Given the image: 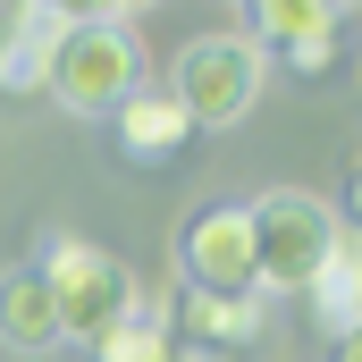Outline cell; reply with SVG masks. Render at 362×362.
<instances>
[{"label": "cell", "mask_w": 362, "mask_h": 362, "mask_svg": "<svg viewBox=\"0 0 362 362\" xmlns=\"http://www.w3.org/2000/svg\"><path fill=\"white\" fill-rule=\"evenodd\" d=\"M42 286H51V312H59V337H76V346H101L118 320H135L144 312V286L135 270L118 262V253H101L85 236H42Z\"/></svg>", "instance_id": "1"}, {"label": "cell", "mask_w": 362, "mask_h": 362, "mask_svg": "<svg viewBox=\"0 0 362 362\" xmlns=\"http://www.w3.org/2000/svg\"><path fill=\"white\" fill-rule=\"evenodd\" d=\"M51 101L76 110V118H110L127 93H144V42L127 34V17H93V25H68L59 51H51Z\"/></svg>", "instance_id": "2"}, {"label": "cell", "mask_w": 362, "mask_h": 362, "mask_svg": "<svg viewBox=\"0 0 362 362\" xmlns=\"http://www.w3.org/2000/svg\"><path fill=\"white\" fill-rule=\"evenodd\" d=\"M262 76H270V51H262L253 34H194L177 51L169 101H177L194 127H236V118L262 101Z\"/></svg>", "instance_id": "3"}, {"label": "cell", "mask_w": 362, "mask_h": 362, "mask_svg": "<svg viewBox=\"0 0 362 362\" xmlns=\"http://www.w3.org/2000/svg\"><path fill=\"white\" fill-rule=\"evenodd\" d=\"M253 270H262V295H303L320 262L337 253V211L320 202V194H262L253 211Z\"/></svg>", "instance_id": "4"}, {"label": "cell", "mask_w": 362, "mask_h": 362, "mask_svg": "<svg viewBox=\"0 0 362 362\" xmlns=\"http://www.w3.org/2000/svg\"><path fill=\"white\" fill-rule=\"evenodd\" d=\"M177 270H185V286H211V295H262L245 202H211V211L185 219L177 228Z\"/></svg>", "instance_id": "5"}, {"label": "cell", "mask_w": 362, "mask_h": 362, "mask_svg": "<svg viewBox=\"0 0 362 362\" xmlns=\"http://www.w3.org/2000/svg\"><path fill=\"white\" fill-rule=\"evenodd\" d=\"M253 42H278L295 76H320L337 59V0H245Z\"/></svg>", "instance_id": "6"}, {"label": "cell", "mask_w": 362, "mask_h": 362, "mask_svg": "<svg viewBox=\"0 0 362 362\" xmlns=\"http://www.w3.org/2000/svg\"><path fill=\"white\" fill-rule=\"evenodd\" d=\"M110 118H118V152H127V160H144V169H160V160H177L185 144L202 135V127L185 118V110L169 101V93H127V101H118Z\"/></svg>", "instance_id": "7"}, {"label": "cell", "mask_w": 362, "mask_h": 362, "mask_svg": "<svg viewBox=\"0 0 362 362\" xmlns=\"http://www.w3.org/2000/svg\"><path fill=\"white\" fill-rule=\"evenodd\" d=\"M0 346H8V354H51V346H68V337H59V312H51V286H42L34 262L0 270Z\"/></svg>", "instance_id": "8"}, {"label": "cell", "mask_w": 362, "mask_h": 362, "mask_svg": "<svg viewBox=\"0 0 362 362\" xmlns=\"http://www.w3.org/2000/svg\"><path fill=\"white\" fill-rule=\"evenodd\" d=\"M177 329H185V346H202V354H236V346L262 337V295H211V286H185Z\"/></svg>", "instance_id": "9"}, {"label": "cell", "mask_w": 362, "mask_h": 362, "mask_svg": "<svg viewBox=\"0 0 362 362\" xmlns=\"http://www.w3.org/2000/svg\"><path fill=\"white\" fill-rule=\"evenodd\" d=\"M59 34H68V25H51V17H34V8L0 17V93H42V85H51Z\"/></svg>", "instance_id": "10"}, {"label": "cell", "mask_w": 362, "mask_h": 362, "mask_svg": "<svg viewBox=\"0 0 362 362\" xmlns=\"http://www.w3.org/2000/svg\"><path fill=\"white\" fill-rule=\"evenodd\" d=\"M303 295H312V320H320L329 337L362 329V236H337V253L320 262V278H312Z\"/></svg>", "instance_id": "11"}, {"label": "cell", "mask_w": 362, "mask_h": 362, "mask_svg": "<svg viewBox=\"0 0 362 362\" xmlns=\"http://www.w3.org/2000/svg\"><path fill=\"white\" fill-rule=\"evenodd\" d=\"M93 362H177V329L152 320V312H135V320H118V329L93 346Z\"/></svg>", "instance_id": "12"}, {"label": "cell", "mask_w": 362, "mask_h": 362, "mask_svg": "<svg viewBox=\"0 0 362 362\" xmlns=\"http://www.w3.org/2000/svg\"><path fill=\"white\" fill-rule=\"evenodd\" d=\"M17 8H34V17H51V25H93V17H110L101 0H17Z\"/></svg>", "instance_id": "13"}, {"label": "cell", "mask_w": 362, "mask_h": 362, "mask_svg": "<svg viewBox=\"0 0 362 362\" xmlns=\"http://www.w3.org/2000/svg\"><path fill=\"white\" fill-rule=\"evenodd\" d=\"M346 211H354V236H362V169H354V194H346Z\"/></svg>", "instance_id": "14"}, {"label": "cell", "mask_w": 362, "mask_h": 362, "mask_svg": "<svg viewBox=\"0 0 362 362\" xmlns=\"http://www.w3.org/2000/svg\"><path fill=\"white\" fill-rule=\"evenodd\" d=\"M101 8H110V17H135V8H152V0H101Z\"/></svg>", "instance_id": "15"}, {"label": "cell", "mask_w": 362, "mask_h": 362, "mask_svg": "<svg viewBox=\"0 0 362 362\" xmlns=\"http://www.w3.org/2000/svg\"><path fill=\"white\" fill-rule=\"evenodd\" d=\"M177 362H219V354H202V346H177Z\"/></svg>", "instance_id": "16"}, {"label": "cell", "mask_w": 362, "mask_h": 362, "mask_svg": "<svg viewBox=\"0 0 362 362\" xmlns=\"http://www.w3.org/2000/svg\"><path fill=\"white\" fill-rule=\"evenodd\" d=\"M337 8H362V0H337Z\"/></svg>", "instance_id": "17"}]
</instances>
